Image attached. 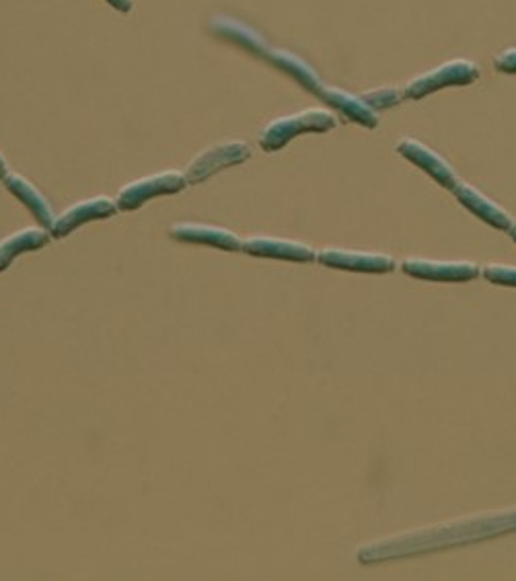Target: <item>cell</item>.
I'll return each instance as SVG.
<instances>
[{
  "instance_id": "12",
  "label": "cell",
  "mask_w": 516,
  "mask_h": 581,
  "mask_svg": "<svg viewBox=\"0 0 516 581\" xmlns=\"http://www.w3.org/2000/svg\"><path fill=\"white\" fill-rule=\"evenodd\" d=\"M452 194H455V198L459 200L463 208H467L473 217L483 220L485 224H490V226H494L498 231H504V233L513 226L515 218L511 217V212L504 210L496 201L490 200L478 187H473V185H469V183L461 179L455 185Z\"/></svg>"
},
{
  "instance_id": "18",
  "label": "cell",
  "mask_w": 516,
  "mask_h": 581,
  "mask_svg": "<svg viewBox=\"0 0 516 581\" xmlns=\"http://www.w3.org/2000/svg\"><path fill=\"white\" fill-rule=\"evenodd\" d=\"M360 97L367 101L368 105H370L375 112H383V109L400 105L401 100H403V91H400L398 86L387 84V86H379V89L367 91V93H363Z\"/></svg>"
},
{
  "instance_id": "23",
  "label": "cell",
  "mask_w": 516,
  "mask_h": 581,
  "mask_svg": "<svg viewBox=\"0 0 516 581\" xmlns=\"http://www.w3.org/2000/svg\"><path fill=\"white\" fill-rule=\"evenodd\" d=\"M506 233H508V236H511V239H513V241L516 243V220L513 222V226H511Z\"/></svg>"
},
{
  "instance_id": "15",
  "label": "cell",
  "mask_w": 516,
  "mask_h": 581,
  "mask_svg": "<svg viewBox=\"0 0 516 581\" xmlns=\"http://www.w3.org/2000/svg\"><path fill=\"white\" fill-rule=\"evenodd\" d=\"M51 241V234L44 226H30L18 233L9 234L0 241V271L9 269V266L18 259L19 255L30 251L44 249Z\"/></svg>"
},
{
  "instance_id": "16",
  "label": "cell",
  "mask_w": 516,
  "mask_h": 581,
  "mask_svg": "<svg viewBox=\"0 0 516 581\" xmlns=\"http://www.w3.org/2000/svg\"><path fill=\"white\" fill-rule=\"evenodd\" d=\"M262 56L267 58L272 65L283 68L284 72H288L290 77H295L311 93L319 95V91L323 89L319 74L305 60H300L299 56L286 50H274V48H266Z\"/></svg>"
},
{
  "instance_id": "21",
  "label": "cell",
  "mask_w": 516,
  "mask_h": 581,
  "mask_svg": "<svg viewBox=\"0 0 516 581\" xmlns=\"http://www.w3.org/2000/svg\"><path fill=\"white\" fill-rule=\"evenodd\" d=\"M105 2H110L119 13H130L134 9V0H105Z\"/></svg>"
},
{
  "instance_id": "10",
  "label": "cell",
  "mask_w": 516,
  "mask_h": 581,
  "mask_svg": "<svg viewBox=\"0 0 516 581\" xmlns=\"http://www.w3.org/2000/svg\"><path fill=\"white\" fill-rule=\"evenodd\" d=\"M395 150L400 152L403 159H408L410 163H414L417 169H422L424 173H428L434 182L438 183L440 187L452 191L455 185L461 182V177L455 173V169L449 165L447 159H443L438 152H434L431 147H426L424 142L414 140V138H401Z\"/></svg>"
},
{
  "instance_id": "8",
  "label": "cell",
  "mask_w": 516,
  "mask_h": 581,
  "mask_svg": "<svg viewBox=\"0 0 516 581\" xmlns=\"http://www.w3.org/2000/svg\"><path fill=\"white\" fill-rule=\"evenodd\" d=\"M117 212H119V208H117L116 200H112L107 196H98V198H89V200L72 204L54 220L50 229L51 239H65L87 222L116 217Z\"/></svg>"
},
{
  "instance_id": "2",
  "label": "cell",
  "mask_w": 516,
  "mask_h": 581,
  "mask_svg": "<svg viewBox=\"0 0 516 581\" xmlns=\"http://www.w3.org/2000/svg\"><path fill=\"white\" fill-rule=\"evenodd\" d=\"M337 124L340 119L330 109H323V107L302 109L299 114H290V116L278 117L270 121L260 138V147L266 152H276V150H283L293 138H297L300 133L330 132L333 128H337Z\"/></svg>"
},
{
  "instance_id": "5",
  "label": "cell",
  "mask_w": 516,
  "mask_h": 581,
  "mask_svg": "<svg viewBox=\"0 0 516 581\" xmlns=\"http://www.w3.org/2000/svg\"><path fill=\"white\" fill-rule=\"evenodd\" d=\"M251 152L253 150L250 144L241 140H227L213 144L202 150L200 154H196L185 166L187 183H202L220 173L222 169L245 163L250 161Z\"/></svg>"
},
{
  "instance_id": "4",
  "label": "cell",
  "mask_w": 516,
  "mask_h": 581,
  "mask_svg": "<svg viewBox=\"0 0 516 581\" xmlns=\"http://www.w3.org/2000/svg\"><path fill=\"white\" fill-rule=\"evenodd\" d=\"M187 177L182 171L175 169H167L161 173H154L149 177H140L136 182L128 183L119 189L117 194L116 204L122 212H133L138 210L140 206H145L147 201L159 196H173L180 194L187 187Z\"/></svg>"
},
{
  "instance_id": "14",
  "label": "cell",
  "mask_w": 516,
  "mask_h": 581,
  "mask_svg": "<svg viewBox=\"0 0 516 581\" xmlns=\"http://www.w3.org/2000/svg\"><path fill=\"white\" fill-rule=\"evenodd\" d=\"M2 185L18 198L25 208H30V212L34 214L35 220L50 231L54 220H56V214H54V208H51L50 201L48 198L35 187L34 183L30 179H25L23 175L19 173H7L2 179Z\"/></svg>"
},
{
  "instance_id": "17",
  "label": "cell",
  "mask_w": 516,
  "mask_h": 581,
  "mask_svg": "<svg viewBox=\"0 0 516 581\" xmlns=\"http://www.w3.org/2000/svg\"><path fill=\"white\" fill-rule=\"evenodd\" d=\"M215 27L220 34L227 35L229 39H234L237 44H241V46H245L250 50H255L257 54H264V50H266L262 37L255 32H251L250 27L241 25L239 21H234V19H218Z\"/></svg>"
},
{
  "instance_id": "3",
  "label": "cell",
  "mask_w": 516,
  "mask_h": 581,
  "mask_svg": "<svg viewBox=\"0 0 516 581\" xmlns=\"http://www.w3.org/2000/svg\"><path fill=\"white\" fill-rule=\"evenodd\" d=\"M480 74H482V70L471 60H466V58L449 60V62L433 68V70L420 74L414 81L405 84L403 100H424V97L433 95L440 89H447V86L473 84L480 79Z\"/></svg>"
},
{
  "instance_id": "1",
  "label": "cell",
  "mask_w": 516,
  "mask_h": 581,
  "mask_svg": "<svg viewBox=\"0 0 516 581\" xmlns=\"http://www.w3.org/2000/svg\"><path fill=\"white\" fill-rule=\"evenodd\" d=\"M515 532L516 506L508 510L455 518L449 522H440V524L426 526V528L385 536L379 541L367 543L356 553V559L363 565L381 563V561H393V559L428 555L436 550L463 547L471 543H482V541L498 538V536L515 534Z\"/></svg>"
},
{
  "instance_id": "9",
  "label": "cell",
  "mask_w": 516,
  "mask_h": 581,
  "mask_svg": "<svg viewBox=\"0 0 516 581\" xmlns=\"http://www.w3.org/2000/svg\"><path fill=\"white\" fill-rule=\"evenodd\" d=\"M169 236L177 243L185 245H204L215 249L241 251L243 239L229 229L215 226V224H202V222H177L169 226Z\"/></svg>"
},
{
  "instance_id": "19",
  "label": "cell",
  "mask_w": 516,
  "mask_h": 581,
  "mask_svg": "<svg viewBox=\"0 0 516 581\" xmlns=\"http://www.w3.org/2000/svg\"><path fill=\"white\" fill-rule=\"evenodd\" d=\"M480 276H483L490 283H496V286H511V288H516V266L488 264V266L482 267Z\"/></svg>"
},
{
  "instance_id": "20",
  "label": "cell",
  "mask_w": 516,
  "mask_h": 581,
  "mask_svg": "<svg viewBox=\"0 0 516 581\" xmlns=\"http://www.w3.org/2000/svg\"><path fill=\"white\" fill-rule=\"evenodd\" d=\"M494 68L504 74H516V48L500 51L494 58Z\"/></svg>"
},
{
  "instance_id": "7",
  "label": "cell",
  "mask_w": 516,
  "mask_h": 581,
  "mask_svg": "<svg viewBox=\"0 0 516 581\" xmlns=\"http://www.w3.org/2000/svg\"><path fill=\"white\" fill-rule=\"evenodd\" d=\"M401 271L424 282H471L480 276V266L473 262H438L410 257L401 262Z\"/></svg>"
},
{
  "instance_id": "22",
  "label": "cell",
  "mask_w": 516,
  "mask_h": 581,
  "mask_svg": "<svg viewBox=\"0 0 516 581\" xmlns=\"http://www.w3.org/2000/svg\"><path fill=\"white\" fill-rule=\"evenodd\" d=\"M7 173H9V163H7V159H4L2 152H0V179H2Z\"/></svg>"
},
{
  "instance_id": "6",
  "label": "cell",
  "mask_w": 516,
  "mask_h": 581,
  "mask_svg": "<svg viewBox=\"0 0 516 581\" xmlns=\"http://www.w3.org/2000/svg\"><path fill=\"white\" fill-rule=\"evenodd\" d=\"M317 264L332 269L358 271V274H389L398 267V262L385 253L370 251L342 249V247H325L317 251Z\"/></svg>"
},
{
  "instance_id": "11",
  "label": "cell",
  "mask_w": 516,
  "mask_h": 581,
  "mask_svg": "<svg viewBox=\"0 0 516 581\" xmlns=\"http://www.w3.org/2000/svg\"><path fill=\"white\" fill-rule=\"evenodd\" d=\"M243 253L262 257V259H280V262H295V264H313L317 262V251L290 239H276V236H250L243 241Z\"/></svg>"
},
{
  "instance_id": "13",
  "label": "cell",
  "mask_w": 516,
  "mask_h": 581,
  "mask_svg": "<svg viewBox=\"0 0 516 581\" xmlns=\"http://www.w3.org/2000/svg\"><path fill=\"white\" fill-rule=\"evenodd\" d=\"M319 97L323 101H328V105L333 107L337 114L351 119L354 124H360L368 130H375L379 124H381V117L379 112H375L367 101L358 95H352L344 89H337V86H325L319 91Z\"/></svg>"
}]
</instances>
